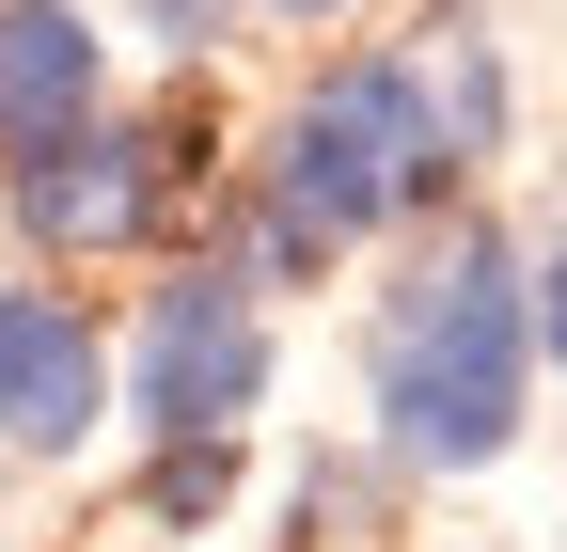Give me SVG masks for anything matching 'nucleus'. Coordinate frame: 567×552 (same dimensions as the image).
Instances as JSON below:
<instances>
[{"label": "nucleus", "instance_id": "obj_4", "mask_svg": "<svg viewBox=\"0 0 567 552\" xmlns=\"http://www.w3.org/2000/svg\"><path fill=\"white\" fill-rule=\"evenodd\" d=\"M174 190H189V126H48V143H17V237L32 253H142L174 222Z\"/></svg>", "mask_w": 567, "mask_h": 552}, {"label": "nucleus", "instance_id": "obj_2", "mask_svg": "<svg viewBox=\"0 0 567 552\" xmlns=\"http://www.w3.org/2000/svg\"><path fill=\"white\" fill-rule=\"evenodd\" d=\"M536 395V268L505 222H442L379 300V442L410 473H488Z\"/></svg>", "mask_w": 567, "mask_h": 552}, {"label": "nucleus", "instance_id": "obj_10", "mask_svg": "<svg viewBox=\"0 0 567 552\" xmlns=\"http://www.w3.org/2000/svg\"><path fill=\"white\" fill-rule=\"evenodd\" d=\"M536 348H551V364H567V237H551V253H536Z\"/></svg>", "mask_w": 567, "mask_h": 552}, {"label": "nucleus", "instance_id": "obj_3", "mask_svg": "<svg viewBox=\"0 0 567 552\" xmlns=\"http://www.w3.org/2000/svg\"><path fill=\"white\" fill-rule=\"evenodd\" d=\"M126 395H142V442H237L268 410V300L237 253L174 268L142 300V348H126Z\"/></svg>", "mask_w": 567, "mask_h": 552}, {"label": "nucleus", "instance_id": "obj_6", "mask_svg": "<svg viewBox=\"0 0 567 552\" xmlns=\"http://www.w3.org/2000/svg\"><path fill=\"white\" fill-rule=\"evenodd\" d=\"M111 80V32L80 0H0V143H48V126H80Z\"/></svg>", "mask_w": 567, "mask_h": 552}, {"label": "nucleus", "instance_id": "obj_11", "mask_svg": "<svg viewBox=\"0 0 567 552\" xmlns=\"http://www.w3.org/2000/svg\"><path fill=\"white\" fill-rule=\"evenodd\" d=\"M268 17H347V0H268Z\"/></svg>", "mask_w": 567, "mask_h": 552}, {"label": "nucleus", "instance_id": "obj_7", "mask_svg": "<svg viewBox=\"0 0 567 552\" xmlns=\"http://www.w3.org/2000/svg\"><path fill=\"white\" fill-rule=\"evenodd\" d=\"M237 505V442H158V473H142V521L158 536H205Z\"/></svg>", "mask_w": 567, "mask_h": 552}, {"label": "nucleus", "instance_id": "obj_1", "mask_svg": "<svg viewBox=\"0 0 567 552\" xmlns=\"http://www.w3.org/2000/svg\"><path fill=\"white\" fill-rule=\"evenodd\" d=\"M473 159L442 126V80H425V48H347L331 80L268 126V174L237 205V268L252 285H316L331 253L394 237L410 205H442Z\"/></svg>", "mask_w": 567, "mask_h": 552}, {"label": "nucleus", "instance_id": "obj_9", "mask_svg": "<svg viewBox=\"0 0 567 552\" xmlns=\"http://www.w3.org/2000/svg\"><path fill=\"white\" fill-rule=\"evenodd\" d=\"M126 17L158 32V48H205V32H221V0H126Z\"/></svg>", "mask_w": 567, "mask_h": 552}, {"label": "nucleus", "instance_id": "obj_5", "mask_svg": "<svg viewBox=\"0 0 567 552\" xmlns=\"http://www.w3.org/2000/svg\"><path fill=\"white\" fill-rule=\"evenodd\" d=\"M95 410H111L95 316L48 300V285H0V442H17V458H63V442H95Z\"/></svg>", "mask_w": 567, "mask_h": 552}, {"label": "nucleus", "instance_id": "obj_8", "mask_svg": "<svg viewBox=\"0 0 567 552\" xmlns=\"http://www.w3.org/2000/svg\"><path fill=\"white\" fill-rule=\"evenodd\" d=\"M425 80H442L457 159H488V143H505V63H488V32H442V48H425Z\"/></svg>", "mask_w": 567, "mask_h": 552}]
</instances>
